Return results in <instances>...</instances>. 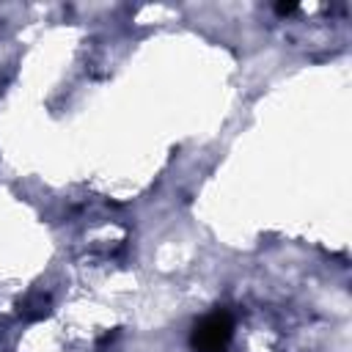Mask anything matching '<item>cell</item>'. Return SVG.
Here are the masks:
<instances>
[{"instance_id": "cell-1", "label": "cell", "mask_w": 352, "mask_h": 352, "mask_svg": "<svg viewBox=\"0 0 352 352\" xmlns=\"http://www.w3.org/2000/svg\"><path fill=\"white\" fill-rule=\"evenodd\" d=\"M231 316L226 311H214L209 316H204L195 324L192 333V344L198 352H226L228 341H231Z\"/></svg>"}]
</instances>
